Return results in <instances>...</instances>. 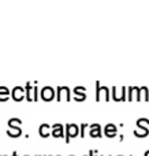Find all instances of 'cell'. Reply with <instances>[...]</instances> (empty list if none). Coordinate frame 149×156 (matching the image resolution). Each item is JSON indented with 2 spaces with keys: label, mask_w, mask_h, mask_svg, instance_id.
<instances>
[{
  "label": "cell",
  "mask_w": 149,
  "mask_h": 156,
  "mask_svg": "<svg viewBox=\"0 0 149 156\" xmlns=\"http://www.w3.org/2000/svg\"><path fill=\"white\" fill-rule=\"evenodd\" d=\"M8 134H10L11 137H18V136L21 134V130H19V127H16V129H11V130H8Z\"/></svg>",
  "instance_id": "12"
},
{
  "label": "cell",
  "mask_w": 149,
  "mask_h": 156,
  "mask_svg": "<svg viewBox=\"0 0 149 156\" xmlns=\"http://www.w3.org/2000/svg\"><path fill=\"white\" fill-rule=\"evenodd\" d=\"M115 133H116V127H115L114 125H108V126L106 127V134H107V137H114Z\"/></svg>",
  "instance_id": "9"
},
{
  "label": "cell",
  "mask_w": 149,
  "mask_h": 156,
  "mask_svg": "<svg viewBox=\"0 0 149 156\" xmlns=\"http://www.w3.org/2000/svg\"><path fill=\"white\" fill-rule=\"evenodd\" d=\"M63 96H64L66 101H70V90H68V88H66V86L57 88V101H60Z\"/></svg>",
  "instance_id": "2"
},
{
  "label": "cell",
  "mask_w": 149,
  "mask_h": 156,
  "mask_svg": "<svg viewBox=\"0 0 149 156\" xmlns=\"http://www.w3.org/2000/svg\"><path fill=\"white\" fill-rule=\"evenodd\" d=\"M23 96H25V92H23V89H22L21 86H18V88L14 89L12 97H14L15 100H22V99H23Z\"/></svg>",
  "instance_id": "6"
},
{
  "label": "cell",
  "mask_w": 149,
  "mask_h": 156,
  "mask_svg": "<svg viewBox=\"0 0 149 156\" xmlns=\"http://www.w3.org/2000/svg\"><path fill=\"white\" fill-rule=\"evenodd\" d=\"M3 94L8 96V89L7 88H0V99H3Z\"/></svg>",
  "instance_id": "14"
},
{
  "label": "cell",
  "mask_w": 149,
  "mask_h": 156,
  "mask_svg": "<svg viewBox=\"0 0 149 156\" xmlns=\"http://www.w3.org/2000/svg\"><path fill=\"white\" fill-rule=\"evenodd\" d=\"M21 125V121L19 119H10V127H15Z\"/></svg>",
  "instance_id": "13"
},
{
  "label": "cell",
  "mask_w": 149,
  "mask_h": 156,
  "mask_svg": "<svg viewBox=\"0 0 149 156\" xmlns=\"http://www.w3.org/2000/svg\"><path fill=\"white\" fill-rule=\"evenodd\" d=\"M112 94H114V97L116 100H122V99H125V94H126V88H120V89H116V88H114L112 89Z\"/></svg>",
  "instance_id": "5"
},
{
  "label": "cell",
  "mask_w": 149,
  "mask_h": 156,
  "mask_svg": "<svg viewBox=\"0 0 149 156\" xmlns=\"http://www.w3.org/2000/svg\"><path fill=\"white\" fill-rule=\"evenodd\" d=\"M52 134H54V137H63V126L62 125H55Z\"/></svg>",
  "instance_id": "8"
},
{
  "label": "cell",
  "mask_w": 149,
  "mask_h": 156,
  "mask_svg": "<svg viewBox=\"0 0 149 156\" xmlns=\"http://www.w3.org/2000/svg\"><path fill=\"white\" fill-rule=\"evenodd\" d=\"M40 134H41V137H47V136H49V126L48 125H43V126L40 127Z\"/></svg>",
  "instance_id": "11"
},
{
  "label": "cell",
  "mask_w": 149,
  "mask_h": 156,
  "mask_svg": "<svg viewBox=\"0 0 149 156\" xmlns=\"http://www.w3.org/2000/svg\"><path fill=\"white\" fill-rule=\"evenodd\" d=\"M92 137H100V126L99 125H93L90 127V133H89Z\"/></svg>",
  "instance_id": "10"
},
{
  "label": "cell",
  "mask_w": 149,
  "mask_h": 156,
  "mask_svg": "<svg viewBox=\"0 0 149 156\" xmlns=\"http://www.w3.org/2000/svg\"><path fill=\"white\" fill-rule=\"evenodd\" d=\"M140 129L134 130V134L137 136V137H145V136L148 134V129L147 127H142V125H138Z\"/></svg>",
  "instance_id": "7"
},
{
  "label": "cell",
  "mask_w": 149,
  "mask_h": 156,
  "mask_svg": "<svg viewBox=\"0 0 149 156\" xmlns=\"http://www.w3.org/2000/svg\"><path fill=\"white\" fill-rule=\"evenodd\" d=\"M43 99L45 100V101H49V100H52L54 99V96H55V90L51 88V86H47V88H44L43 89Z\"/></svg>",
  "instance_id": "3"
},
{
  "label": "cell",
  "mask_w": 149,
  "mask_h": 156,
  "mask_svg": "<svg viewBox=\"0 0 149 156\" xmlns=\"http://www.w3.org/2000/svg\"><path fill=\"white\" fill-rule=\"evenodd\" d=\"M78 134V126L77 125H68L67 126V143L70 141V137H75Z\"/></svg>",
  "instance_id": "4"
},
{
  "label": "cell",
  "mask_w": 149,
  "mask_h": 156,
  "mask_svg": "<svg viewBox=\"0 0 149 156\" xmlns=\"http://www.w3.org/2000/svg\"><path fill=\"white\" fill-rule=\"evenodd\" d=\"M109 90L107 86H103V88H100V85H99L97 82V101H101V99L104 97V101H108L109 100V96H108Z\"/></svg>",
  "instance_id": "1"
}]
</instances>
